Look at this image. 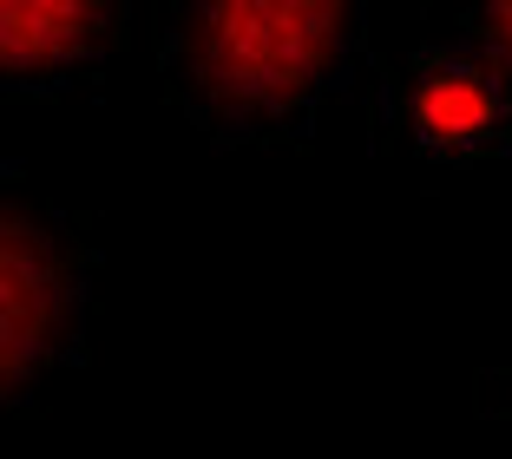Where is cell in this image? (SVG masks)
I'll return each instance as SVG.
<instances>
[{"instance_id": "6da1fadb", "label": "cell", "mask_w": 512, "mask_h": 459, "mask_svg": "<svg viewBox=\"0 0 512 459\" xmlns=\"http://www.w3.org/2000/svg\"><path fill=\"white\" fill-rule=\"evenodd\" d=\"M362 0H165L158 86L211 145H302L362 60Z\"/></svg>"}, {"instance_id": "7a4b0ae2", "label": "cell", "mask_w": 512, "mask_h": 459, "mask_svg": "<svg viewBox=\"0 0 512 459\" xmlns=\"http://www.w3.org/2000/svg\"><path fill=\"white\" fill-rule=\"evenodd\" d=\"M99 250L73 210L40 197L27 178L0 191V394L33 407L46 381L73 368L92 322Z\"/></svg>"}, {"instance_id": "3957f363", "label": "cell", "mask_w": 512, "mask_h": 459, "mask_svg": "<svg viewBox=\"0 0 512 459\" xmlns=\"http://www.w3.org/2000/svg\"><path fill=\"white\" fill-rule=\"evenodd\" d=\"M375 138L401 158L440 164H486L512 151V66L467 27L453 40H427L381 73L375 92Z\"/></svg>"}, {"instance_id": "277c9868", "label": "cell", "mask_w": 512, "mask_h": 459, "mask_svg": "<svg viewBox=\"0 0 512 459\" xmlns=\"http://www.w3.org/2000/svg\"><path fill=\"white\" fill-rule=\"evenodd\" d=\"M138 0H0V79L7 99H60L125 53Z\"/></svg>"}, {"instance_id": "5b68a950", "label": "cell", "mask_w": 512, "mask_h": 459, "mask_svg": "<svg viewBox=\"0 0 512 459\" xmlns=\"http://www.w3.org/2000/svg\"><path fill=\"white\" fill-rule=\"evenodd\" d=\"M460 27L512 66V0H467V7H460Z\"/></svg>"}, {"instance_id": "8992f818", "label": "cell", "mask_w": 512, "mask_h": 459, "mask_svg": "<svg viewBox=\"0 0 512 459\" xmlns=\"http://www.w3.org/2000/svg\"><path fill=\"white\" fill-rule=\"evenodd\" d=\"M493 414H499V420L512 427V361L499 368V381H493Z\"/></svg>"}]
</instances>
